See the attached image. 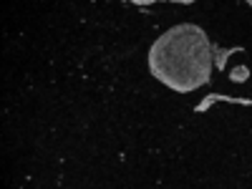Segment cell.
Masks as SVG:
<instances>
[{"instance_id":"obj_4","label":"cell","mask_w":252,"mask_h":189,"mask_svg":"<svg viewBox=\"0 0 252 189\" xmlns=\"http://www.w3.org/2000/svg\"><path fill=\"white\" fill-rule=\"evenodd\" d=\"M245 3H247V5H250V8H252V0H245Z\"/></svg>"},{"instance_id":"obj_1","label":"cell","mask_w":252,"mask_h":189,"mask_svg":"<svg viewBox=\"0 0 252 189\" xmlns=\"http://www.w3.org/2000/svg\"><path fill=\"white\" fill-rule=\"evenodd\" d=\"M149 73L174 94L199 91L212 81L215 43L207 31L194 23L166 28L146 53Z\"/></svg>"},{"instance_id":"obj_2","label":"cell","mask_w":252,"mask_h":189,"mask_svg":"<svg viewBox=\"0 0 252 189\" xmlns=\"http://www.w3.org/2000/svg\"><path fill=\"white\" fill-rule=\"evenodd\" d=\"M129 3H134V5H139V8H149V5L159 3V0H129Z\"/></svg>"},{"instance_id":"obj_3","label":"cell","mask_w":252,"mask_h":189,"mask_svg":"<svg viewBox=\"0 0 252 189\" xmlns=\"http://www.w3.org/2000/svg\"><path fill=\"white\" fill-rule=\"evenodd\" d=\"M169 3H177V5H192L197 0H169Z\"/></svg>"}]
</instances>
